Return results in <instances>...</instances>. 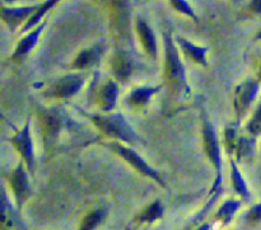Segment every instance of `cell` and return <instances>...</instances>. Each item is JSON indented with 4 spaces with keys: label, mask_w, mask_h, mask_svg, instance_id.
Masks as SVG:
<instances>
[{
    "label": "cell",
    "mask_w": 261,
    "mask_h": 230,
    "mask_svg": "<svg viewBox=\"0 0 261 230\" xmlns=\"http://www.w3.org/2000/svg\"><path fill=\"white\" fill-rule=\"evenodd\" d=\"M56 3H58L56 0H48V2H45L43 4H41L40 8H38V9L33 13L32 17H31L30 19L25 22V24L23 25V28L20 30V32L25 33V32H28V31L31 32V31L35 30L37 25H40V22H41V19H42L43 15H45L48 10L53 9V8L56 5Z\"/></svg>",
    "instance_id": "603a6c76"
},
{
    "label": "cell",
    "mask_w": 261,
    "mask_h": 230,
    "mask_svg": "<svg viewBox=\"0 0 261 230\" xmlns=\"http://www.w3.org/2000/svg\"><path fill=\"white\" fill-rule=\"evenodd\" d=\"M23 160L19 162V164L15 167V169L12 172L10 176V186H12L13 193H14L15 205H17V210H22L23 205L27 203L28 198L31 197V190L30 180H28V173L24 169V164Z\"/></svg>",
    "instance_id": "30bf717a"
},
{
    "label": "cell",
    "mask_w": 261,
    "mask_h": 230,
    "mask_svg": "<svg viewBox=\"0 0 261 230\" xmlns=\"http://www.w3.org/2000/svg\"><path fill=\"white\" fill-rule=\"evenodd\" d=\"M203 144L206 157L209 158L211 163L216 168L217 178H222L221 147H219L218 137H217L216 127L209 121V119L205 114L203 116Z\"/></svg>",
    "instance_id": "ba28073f"
},
{
    "label": "cell",
    "mask_w": 261,
    "mask_h": 230,
    "mask_svg": "<svg viewBox=\"0 0 261 230\" xmlns=\"http://www.w3.org/2000/svg\"><path fill=\"white\" fill-rule=\"evenodd\" d=\"M241 208V201L237 200H227L226 203H223V205L218 209L216 214V219L222 224V225H228L232 221V219L234 218L236 213L239 211V209Z\"/></svg>",
    "instance_id": "44dd1931"
},
{
    "label": "cell",
    "mask_w": 261,
    "mask_h": 230,
    "mask_svg": "<svg viewBox=\"0 0 261 230\" xmlns=\"http://www.w3.org/2000/svg\"><path fill=\"white\" fill-rule=\"evenodd\" d=\"M135 30H137V35L139 37L140 43L144 47L145 52L148 53L150 59H154L155 60L158 56L157 40H155L154 32L149 27L147 20L143 17H138L137 20H135Z\"/></svg>",
    "instance_id": "9a60e30c"
},
{
    "label": "cell",
    "mask_w": 261,
    "mask_h": 230,
    "mask_svg": "<svg viewBox=\"0 0 261 230\" xmlns=\"http://www.w3.org/2000/svg\"><path fill=\"white\" fill-rule=\"evenodd\" d=\"M246 130L252 137H256L261 135V101L257 104V108L255 111L254 116L251 117V120L247 124Z\"/></svg>",
    "instance_id": "d4e9b609"
},
{
    "label": "cell",
    "mask_w": 261,
    "mask_h": 230,
    "mask_svg": "<svg viewBox=\"0 0 261 230\" xmlns=\"http://www.w3.org/2000/svg\"><path fill=\"white\" fill-rule=\"evenodd\" d=\"M176 42L178 43V46L182 50L184 55L186 56L188 59H190L191 61H194L198 65L204 66L206 68L208 66V60H206V53H208V47H200V46L194 45L193 42H190L186 38L181 37H176Z\"/></svg>",
    "instance_id": "ac0fdd59"
},
{
    "label": "cell",
    "mask_w": 261,
    "mask_h": 230,
    "mask_svg": "<svg viewBox=\"0 0 261 230\" xmlns=\"http://www.w3.org/2000/svg\"><path fill=\"white\" fill-rule=\"evenodd\" d=\"M163 214H165V208L160 200H155L154 203L148 205L139 215H137L135 220L139 224H153L162 219Z\"/></svg>",
    "instance_id": "d6986e66"
},
{
    "label": "cell",
    "mask_w": 261,
    "mask_h": 230,
    "mask_svg": "<svg viewBox=\"0 0 261 230\" xmlns=\"http://www.w3.org/2000/svg\"><path fill=\"white\" fill-rule=\"evenodd\" d=\"M231 182L232 187L236 191V193H239L242 198L245 200H249L250 198V191L247 188L246 181L242 177L241 172H240L239 167H237L236 162L233 159H231Z\"/></svg>",
    "instance_id": "7402d4cb"
},
{
    "label": "cell",
    "mask_w": 261,
    "mask_h": 230,
    "mask_svg": "<svg viewBox=\"0 0 261 230\" xmlns=\"http://www.w3.org/2000/svg\"><path fill=\"white\" fill-rule=\"evenodd\" d=\"M38 119H40L41 127H42L43 142L47 149H53L60 139V134L65 130H70L75 127L73 120L68 116L65 109L60 106L40 107L38 108Z\"/></svg>",
    "instance_id": "7a4b0ae2"
},
{
    "label": "cell",
    "mask_w": 261,
    "mask_h": 230,
    "mask_svg": "<svg viewBox=\"0 0 261 230\" xmlns=\"http://www.w3.org/2000/svg\"><path fill=\"white\" fill-rule=\"evenodd\" d=\"M105 52H106V45L103 42L94 43L93 46L84 48L76 55L71 68L74 70H87L97 66L103 58Z\"/></svg>",
    "instance_id": "7c38bea8"
},
{
    "label": "cell",
    "mask_w": 261,
    "mask_h": 230,
    "mask_svg": "<svg viewBox=\"0 0 261 230\" xmlns=\"http://www.w3.org/2000/svg\"><path fill=\"white\" fill-rule=\"evenodd\" d=\"M107 214H109L107 208H98L89 211V213L84 216L83 220L81 221V225H79L78 230H96L105 220H106Z\"/></svg>",
    "instance_id": "ffe728a7"
},
{
    "label": "cell",
    "mask_w": 261,
    "mask_h": 230,
    "mask_svg": "<svg viewBox=\"0 0 261 230\" xmlns=\"http://www.w3.org/2000/svg\"><path fill=\"white\" fill-rule=\"evenodd\" d=\"M0 119H2V120H4V121H5V122H8V124H9V125H10V122H9V121H8V120H7V119H5V116H4V114H3V113H2V112H0Z\"/></svg>",
    "instance_id": "1f68e13d"
},
{
    "label": "cell",
    "mask_w": 261,
    "mask_h": 230,
    "mask_svg": "<svg viewBox=\"0 0 261 230\" xmlns=\"http://www.w3.org/2000/svg\"><path fill=\"white\" fill-rule=\"evenodd\" d=\"M81 114L89 120L94 125L97 130L105 135L106 137L112 139V141L127 142V144H134V142L143 141L142 137L135 132L126 121L122 113H91L82 108H76Z\"/></svg>",
    "instance_id": "6da1fadb"
},
{
    "label": "cell",
    "mask_w": 261,
    "mask_h": 230,
    "mask_svg": "<svg viewBox=\"0 0 261 230\" xmlns=\"http://www.w3.org/2000/svg\"><path fill=\"white\" fill-rule=\"evenodd\" d=\"M40 5L41 4H36L18 8L0 7V18L4 20V23L8 25L10 32H15V30H17L24 20H28L32 17L33 13L40 8Z\"/></svg>",
    "instance_id": "8fae6325"
},
{
    "label": "cell",
    "mask_w": 261,
    "mask_h": 230,
    "mask_svg": "<svg viewBox=\"0 0 261 230\" xmlns=\"http://www.w3.org/2000/svg\"><path fill=\"white\" fill-rule=\"evenodd\" d=\"M46 27V22H42L40 25L35 28V30L31 31L28 35H25L22 40L18 42L17 47H15L14 52L12 55V60L17 61V63H20L23 59H25L28 56V53L36 47L38 40H40L41 35H42L43 30Z\"/></svg>",
    "instance_id": "e0dca14e"
},
{
    "label": "cell",
    "mask_w": 261,
    "mask_h": 230,
    "mask_svg": "<svg viewBox=\"0 0 261 230\" xmlns=\"http://www.w3.org/2000/svg\"><path fill=\"white\" fill-rule=\"evenodd\" d=\"M212 229V225L209 223H204V224H200V225L198 226L195 230H211Z\"/></svg>",
    "instance_id": "f546056e"
},
{
    "label": "cell",
    "mask_w": 261,
    "mask_h": 230,
    "mask_svg": "<svg viewBox=\"0 0 261 230\" xmlns=\"http://www.w3.org/2000/svg\"><path fill=\"white\" fill-rule=\"evenodd\" d=\"M255 40H256V41L261 40V31H259V32L256 33V36H255Z\"/></svg>",
    "instance_id": "4dcf8cb0"
},
{
    "label": "cell",
    "mask_w": 261,
    "mask_h": 230,
    "mask_svg": "<svg viewBox=\"0 0 261 230\" xmlns=\"http://www.w3.org/2000/svg\"><path fill=\"white\" fill-rule=\"evenodd\" d=\"M135 70V61L130 52L119 50L115 52L111 60V71L115 80L119 83H124Z\"/></svg>",
    "instance_id": "4fadbf2b"
},
{
    "label": "cell",
    "mask_w": 261,
    "mask_h": 230,
    "mask_svg": "<svg viewBox=\"0 0 261 230\" xmlns=\"http://www.w3.org/2000/svg\"><path fill=\"white\" fill-rule=\"evenodd\" d=\"M237 126V125H236ZM236 126H228L226 127V132H224V142H226V149L228 154H232L236 149L237 144V135H236Z\"/></svg>",
    "instance_id": "4316f807"
},
{
    "label": "cell",
    "mask_w": 261,
    "mask_h": 230,
    "mask_svg": "<svg viewBox=\"0 0 261 230\" xmlns=\"http://www.w3.org/2000/svg\"><path fill=\"white\" fill-rule=\"evenodd\" d=\"M165 37V78L168 85L176 92L190 94L188 76H186L185 66L180 59L176 43L168 33L163 35Z\"/></svg>",
    "instance_id": "3957f363"
},
{
    "label": "cell",
    "mask_w": 261,
    "mask_h": 230,
    "mask_svg": "<svg viewBox=\"0 0 261 230\" xmlns=\"http://www.w3.org/2000/svg\"><path fill=\"white\" fill-rule=\"evenodd\" d=\"M13 147L17 149L22 157L23 162L27 165V169L31 175L35 173V152H33V141L32 136H31V120L28 119L25 125L20 131H18L14 136L10 139Z\"/></svg>",
    "instance_id": "9c48e42d"
},
{
    "label": "cell",
    "mask_w": 261,
    "mask_h": 230,
    "mask_svg": "<svg viewBox=\"0 0 261 230\" xmlns=\"http://www.w3.org/2000/svg\"><path fill=\"white\" fill-rule=\"evenodd\" d=\"M161 89H162V85L139 87V88L134 89V91H132L127 94V97L125 98V103H126L132 109H137V111L144 109L145 107H148L150 99H152Z\"/></svg>",
    "instance_id": "2e32d148"
},
{
    "label": "cell",
    "mask_w": 261,
    "mask_h": 230,
    "mask_svg": "<svg viewBox=\"0 0 261 230\" xmlns=\"http://www.w3.org/2000/svg\"><path fill=\"white\" fill-rule=\"evenodd\" d=\"M246 223L249 225H257L261 223V203L257 205L252 206L246 214V218H245Z\"/></svg>",
    "instance_id": "83f0119b"
},
{
    "label": "cell",
    "mask_w": 261,
    "mask_h": 230,
    "mask_svg": "<svg viewBox=\"0 0 261 230\" xmlns=\"http://www.w3.org/2000/svg\"><path fill=\"white\" fill-rule=\"evenodd\" d=\"M255 145H256L255 137H239L236 144V149H234L237 160H242L245 159V158L252 157V154L255 153Z\"/></svg>",
    "instance_id": "cb8c5ba5"
},
{
    "label": "cell",
    "mask_w": 261,
    "mask_h": 230,
    "mask_svg": "<svg viewBox=\"0 0 261 230\" xmlns=\"http://www.w3.org/2000/svg\"><path fill=\"white\" fill-rule=\"evenodd\" d=\"M171 5H172L177 12L188 15V17L191 18L194 22L199 23L198 15H196V13L194 12V9L190 7V4H189L188 2H185V0H172V2H171Z\"/></svg>",
    "instance_id": "484cf974"
},
{
    "label": "cell",
    "mask_w": 261,
    "mask_h": 230,
    "mask_svg": "<svg viewBox=\"0 0 261 230\" xmlns=\"http://www.w3.org/2000/svg\"><path fill=\"white\" fill-rule=\"evenodd\" d=\"M260 91V81L249 79L240 84L234 91V112L237 116V125L250 109Z\"/></svg>",
    "instance_id": "52a82bcc"
},
{
    "label": "cell",
    "mask_w": 261,
    "mask_h": 230,
    "mask_svg": "<svg viewBox=\"0 0 261 230\" xmlns=\"http://www.w3.org/2000/svg\"><path fill=\"white\" fill-rule=\"evenodd\" d=\"M259 81H261V65H260V70H259Z\"/></svg>",
    "instance_id": "d6a6232c"
},
{
    "label": "cell",
    "mask_w": 261,
    "mask_h": 230,
    "mask_svg": "<svg viewBox=\"0 0 261 230\" xmlns=\"http://www.w3.org/2000/svg\"><path fill=\"white\" fill-rule=\"evenodd\" d=\"M86 83V74H66L54 80L46 91L42 92L45 98L69 99L81 92Z\"/></svg>",
    "instance_id": "5b68a950"
},
{
    "label": "cell",
    "mask_w": 261,
    "mask_h": 230,
    "mask_svg": "<svg viewBox=\"0 0 261 230\" xmlns=\"http://www.w3.org/2000/svg\"><path fill=\"white\" fill-rule=\"evenodd\" d=\"M97 78L98 73L94 75V80L92 83V89L89 91V97L94 99L97 106L101 108L105 113H112L117 103V97H119V84L116 80L109 79L105 83L97 85Z\"/></svg>",
    "instance_id": "8992f818"
},
{
    "label": "cell",
    "mask_w": 261,
    "mask_h": 230,
    "mask_svg": "<svg viewBox=\"0 0 261 230\" xmlns=\"http://www.w3.org/2000/svg\"><path fill=\"white\" fill-rule=\"evenodd\" d=\"M102 145H103L105 148H107V149L111 150V152H114L115 154L119 155L120 158H122L127 164L132 165V167L134 168L137 172H139L140 175L145 176V177H148L149 180L157 182L161 187L167 188V185H166L162 176H161L154 168H152V165L148 164V163L143 159L142 155L138 154L133 148L122 145L121 142L119 141H112V140L109 142H102Z\"/></svg>",
    "instance_id": "277c9868"
},
{
    "label": "cell",
    "mask_w": 261,
    "mask_h": 230,
    "mask_svg": "<svg viewBox=\"0 0 261 230\" xmlns=\"http://www.w3.org/2000/svg\"><path fill=\"white\" fill-rule=\"evenodd\" d=\"M249 8L256 14H261V2H251Z\"/></svg>",
    "instance_id": "f1b7e54d"
},
{
    "label": "cell",
    "mask_w": 261,
    "mask_h": 230,
    "mask_svg": "<svg viewBox=\"0 0 261 230\" xmlns=\"http://www.w3.org/2000/svg\"><path fill=\"white\" fill-rule=\"evenodd\" d=\"M20 226V219L18 210L9 201L7 191L0 187V229L2 230H18Z\"/></svg>",
    "instance_id": "5bb4252c"
}]
</instances>
